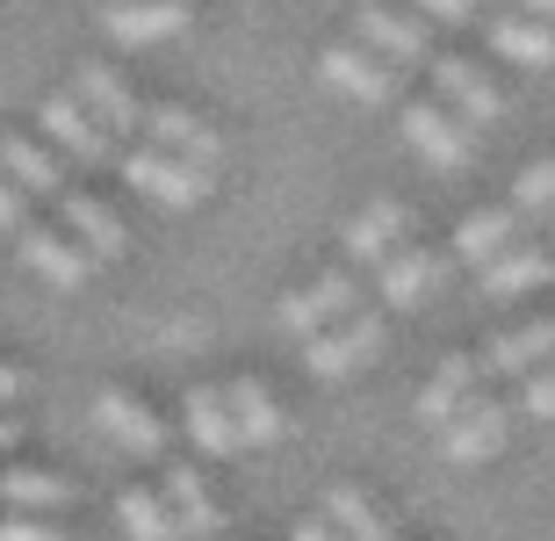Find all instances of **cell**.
<instances>
[{"label":"cell","instance_id":"6da1fadb","mask_svg":"<svg viewBox=\"0 0 555 541\" xmlns=\"http://www.w3.org/2000/svg\"><path fill=\"white\" fill-rule=\"evenodd\" d=\"M375 347H383V318H375V311H347L339 325L310 333L304 369H310V375H325V383H339V375H353L361 361H375Z\"/></svg>","mask_w":555,"mask_h":541},{"label":"cell","instance_id":"7a4b0ae2","mask_svg":"<svg viewBox=\"0 0 555 541\" xmlns=\"http://www.w3.org/2000/svg\"><path fill=\"white\" fill-rule=\"evenodd\" d=\"M37 124H43V138H51L65 159H80V167H116V138H108V130L80 108L73 87H65V94H43Z\"/></svg>","mask_w":555,"mask_h":541},{"label":"cell","instance_id":"3957f363","mask_svg":"<svg viewBox=\"0 0 555 541\" xmlns=\"http://www.w3.org/2000/svg\"><path fill=\"white\" fill-rule=\"evenodd\" d=\"M124 181L130 188H144L152 203H166V209H195L209 195V173L203 167H188V159H173V152H159V145H138L124 159Z\"/></svg>","mask_w":555,"mask_h":541},{"label":"cell","instance_id":"277c9868","mask_svg":"<svg viewBox=\"0 0 555 541\" xmlns=\"http://www.w3.org/2000/svg\"><path fill=\"white\" fill-rule=\"evenodd\" d=\"M188 22H195V0H108L102 8V29L116 43H166V37H181Z\"/></svg>","mask_w":555,"mask_h":541},{"label":"cell","instance_id":"5b68a950","mask_svg":"<svg viewBox=\"0 0 555 541\" xmlns=\"http://www.w3.org/2000/svg\"><path fill=\"white\" fill-rule=\"evenodd\" d=\"M353 29H361V51H375L383 65H433V37H426V22H412V15H390V8H361L353 15Z\"/></svg>","mask_w":555,"mask_h":541},{"label":"cell","instance_id":"8992f818","mask_svg":"<svg viewBox=\"0 0 555 541\" xmlns=\"http://www.w3.org/2000/svg\"><path fill=\"white\" fill-rule=\"evenodd\" d=\"M505 426H513V412H505L498 397H469V404L440 426V455L448 462H483V455L505 448Z\"/></svg>","mask_w":555,"mask_h":541},{"label":"cell","instance_id":"52a82bcc","mask_svg":"<svg viewBox=\"0 0 555 541\" xmlns=\"http://www.w3.org/2000/svg\"><path fill=\"white\" fill-rule=\"evenodd\" d=\"M347 311H361V289H353V274H318L310 289H288L282 296V325L288 333H325V325H339Z\"/></svg>","mask_w":555,"mask_h":541},{"label":"cell","instance_id":"ba28073f","mask_svg":"<svg viewBox=\"0 0 555 541\" xmlns=\"http://www.w3.org/2000/svg\"><path fill=\"white\" fill-rule=\"evenodd\" d=\"M138 130H144L159 152H173V159H188V167H203V173H217V159H224L217 130L195 124L188 108H138Z\"/></svg>","mask_w":555,"mask_h":541},{"label":"cell","instance_id":"9c48e42d","mask_svg":"<svg viewBox=\"0 0 555 541\" xmlns=\"http://www.w3.org/2000/svg\"><path fill=\"white\" fill-rule=\"evenodd\" d=\"M59 217H65V239L102 268V260H124V246H130V231H124V217L108 203H94V195H59Z\"/></svg>","mask_w":555,"mask_h":541},{"label":"cell","instance_id":"30bf717a","mask_svg":"<svg viewBox=\"0 0 555 541\" xmlns=\"http://www.w3.org/2000/svg\"><path fill=\"white\" fill-rule=\"evenodd\" d=\"M94 426H102V434L116 440L124 455H138V462H152V455L166 448V426L144 412L130 390H102V397H94Z\"/></svg>","mask_w":555,"mask_h":541},{"label":"cell","instance_id":"8fae6325","mask_svg":"<svg viewBox=\"0 0 555 541\" xmlns=\"http://www.w3.org/2000/svg\"><path fill=\"white\" fill-rule=\"evenodd\" d=\"M325 80L339 87V94H353V102H397V65H383L375 51H361V43H332L325 51Z\"/></svg>","mask_w":555,"mask_h":541},{"label":"cell","instance_id":"7c38bea8","mask_svg":"<svg viewBox=\"0 0 555 541\" xmlns=\"http://www.w3.org/2000/svg\"><path fill=\"white\" fill-rule=\"evenodd\" d=\"M224 412H231L238 448H274V440H282V404H274V390L260 383V375L224 383Z\"/></svg>","mask_w":555,"mask_h":541},{"label":"cell","instance_id":"4fadbf2b","mask_svg":"<svg viewBox=\"0 0 555 541\" xmlns=\"http://www.w3.org/2000/svg\"><path fill=\"white\" fill-rule=\"evenodd\" d=\"M15 239H22V260H29V268L51 282V289H80L87 274H94V260H87V253L73 246L65 231H51V224H22Z\"/></svg>","mask_w":555,"mask_h":541},{"label":"cell","instance_id":"5bb4252c","mask_svg":"<svg viewBox=\"0 0 555 541\" xmlns=\"http://www.w3.org/2000/svg\"><path fill=\"white\" fill-rule=\"evenodd\" d=\"M73 94H80V108L108 130V138H138V94H130V87L116 80L108 65H80Z\"/></svg>","mask_w":555,"mask_h":541},{"label":"cell","instance_id":"9a60e30c","mask_svg":"<svg viewBox=\"0 0 555 541\" xmlns=\"http://www.w3.org/2000/svg\"><path fill=\"white\" fill-rule=\"evenodd\" d=\"M548 355H555V325H548V318H534V325H513L505 339H491V347L476 355V383H483V375H534Z\"/></svg>","mask_w":555,"mask_h":541},{"label":"cell","instance_id":"2e32d148","mask_svg":"<svg viewBox=\"0 0 555 541\" xmlns=\"http://www.w3.org/2000/svg\"><path fill=\"white\" fill-rule=\"evenodd\" d=\"M0 181H15L22 195H43V203H59V195H65L59 159H51L43 145H29L22 130H8V138H0Z\"/></svg>","mask_w":555,"mask_h":541},{"label":"cell","instance_id":"e0dca14e","mask_svg":"<svg viewBox=\"0 0 555 541\" xmlns=\"http://www.w3.org/2000/svg\"><path fill=\"white\" fill-rule=\"evenodd\" d=\"M541 282H555V246H505L491 268H483V296H491V304L527 296V289H541Z\"/></svg>","mask_w":555,"mask_h":541},{"label":"cell","instance_id":"ac0fdd59","mask_svg":"<svg viewBox=\"0 0 555 541\" xmlns=\"http://www.w3.org/2000/svg\"><path fill=\"white\" fill-rule=\"evenodd\" d=\"M159 499H166V513H173V534H195V541H203V534H217V499H209V484L203 477H195V469H188V462H173V469H166V491H159Z\"/></svg>","mask_w":555,"mask_h":541},{"label":"cell","instance_id":"d6986e66","mask_svg":"<svg viewBox=\"0 0 555 541\" xmlns=\"http://www.w3.org/2000/svg\"><path fill=\"white\" fill-rule=\"evenodd\" d=\"M404 231H412V209H404V203H369V209H361V217L347 224V253L375 268L383 253L404 246Z\"/></svg>","mask_w":555,"mask_h":541},{"label":"cell","instance_id":"ffe728a7","mask_svg":"<svg viewBox=\"0 0 555 541\" xmlns=\"http://www.w3.org/2000/svg\"><path fill=\"white\" fill-rule=\"evenodd\" d=\"M519 224H527V209H476L469 224L454 231V253H462L469 268H491L505 246H519Z\"/></svg>","mask_w":555,"mask_h":541},{"label":"cell","instance_id":"44dd1931","mask_svg":"<svg viewBox=\"0 0 555 541\" xmlns=\"http://www.w3.org/2000/svg\"><path fill=\"white\" fill-rule=\"evenodd\" d=\"M483 37H491L498 59H513V65H548L555 59V29L534 15H483Z\"/></svg>","mask_w":555,"mask_h":541},{"label":"cell","instance_id":"7402d4cb","mask_svg":"<svg viewBox=\"0 0 555 541\" xmlns=\"http://www.w3.org/2000/svg\"><path fill=\"white\" fill-rule=\"evenodd\" d=\"M0 505L8 513H43V520H59L65 505H73V484L59 469H8L0 477Z\"/></svg>","mask_w":555,"mask_h":541},{"label":"cell","instance_id":"603a6c76","mask_svg":"<svg viewBox=\"0 0 555 541\" xmlns=\"http://www.w3.org/2000/svg\"><path fill=\"white\" fill-rule=\"evenodd\" d=\"M433 80H440V94H448V102L462 108L469 124H491L498 108H505V102H498V87L483 80L469 59H440V51H433Z\"/></svg>","mask_w":555,"mask_h":541},{"label":"cell","instance_id":"cb8c5ba5","mask_svg":"<svg viewBox=\"0 0 555 541\" xmlns=\"http://www.w3.org/2000/svg\"><path fill=\"white\" fill-rule=\"evenodd\" d=\"M404 138L426 152L433 167H462V159H469V138H462V124H448L433 102H404Z\"/></svg>","mask_w":555,"mask_h":541},{"label":"cell","instance_id":"d4e9b609","mask_svg":"<svg viewBox=\"0 0 555 541\" xmlns=\"http://www.w3.org/2000/svg\"><path fill=\"white\" fill-rule=\"evenodd\" d=\"M469 397H476V355H448V361H440V375L418 390V418H426V426H448Z\"/></svg>","mask_w":555,"mask_h":541},{"label":"cell","instance_id":"484cf974","mask_svg":"<svg viewBox=\"0 0 555 541\" xmlns=\"http://www.w3.org/2000/svg\"><path fill=\"white\" fill-rule=\"evenodd\" d=\"M181 418H188V440L203 448V455H238V434H231V412H224V390H188V404H181Z\"/></svg>","mask_w":555,"mask_h":541},{"label":"cell","instance_id":"4316f807","mask_svg":"<svg viewBox=\"0 0 555 541\" xmlns=\"http://www.w3.org/2000/svg\"><path fill=\"white\" fill-rule=\"evenodd\" d=\"M375 274H383V296H390V304H418V296L440 282V260H433L426 246H397V253L375 260Z\"/></svg>","mask_w":555,"mask_h":541},{"label":"cell","instance_id":"83f0119b","mask_svg":"<svg viewBox=\"0 0 555 541\" xmlns=\"http://www.w3.org/2000/svg\"><path fill=\"white\" fill-rule=\"evenodd\" d=\"M325 527L339 541H397L390 520L369 505V491H353V484H332V499H325Z\"/></svg>","mask_w":555,"mask_h":541},{"label":"cell","instance_id":"f1b7e54d","mask_svg":"<svg viewBox=\"0 0 555 541\" xmlns=\"http://www.w3.org/2000/svg\"><path fill=\"white\" fill-rule=\"evenodd\" d=\"M116 520H124L130 541H181V534H173V513H166L159 491H124V499H116Z\"/></svg>","mask_w":555,"mask_h":541},{"label":"cell","instance_id":"f546056e","mask_svg":"<svg viewBox=\"0 0 555 541\" xmlns=\"http://www.w3.org/2000/svg\"><path fill=\"white\" fill-rule=\"evenodd\" d=\"M513 209H527V217L555 209V159H541V167H527V173H519V188H513Z\"/></svg>","mask_w":555,"mask_h":541},{"label":"cell","instance_id":"4dcf8cb0","mask_svg":"<svg viewBox=\"0 0 555 541\" xmlns=\"http://www.w3.org/2000/svg\"><path fill=\"white\" fill-rule=\"evenodd\" d=\"M0 541H65V527L43 520V513H8V520H0Z\"/></svg>","mask_w":555,"mask_h":541},{"label":"cell","instance_id":"1f68e13d","mask_svg":"<svg viewBox=\"0 0 555 541\" xmlns=\"http://www.w3.org/2000/svg\"><path fill=\"white\" fill-rule=\"evenodd\" d=\"M519 412L555 418V369H534V375H527V390H519Z\"/></svg>","mask_w":555,"mask_h":541},{"label":"cell","instance_id":"d6a6232c","mask_svg":"<svg viewBox=\"0 0 555 541\" xmlns=\"http://www.w3.org/2000/svg\"><path fill=\"white\" fill-rule=\"evenodd\" d=\"M418 15L454 22V29H469V22H476V0H418Z\"/></svg>","mask_w":555,"mask_h":541},{"label":"cell","instance_id":"836d02e7","mask_svg":"<svg viewBox=\"0 0 555 541\" xmlns=\"http://www.w3.org/2000/svg\"><path fill=\"white\" fill-rule=\"evenodd\" d=\"M22 224H29V195L15 181H0V231H22Z\"/></svg>","mask_w":555,"mask_h":541},{"label":"cell","instance_id":"e575fe53","mask_svg":"<svg viewBox=\"0 0 555 541\" xmlns=\"http://www.w3.org/2000/svg\"><path fill=\"white\" fill-rule=\"evenodd\" d=\"M22 390H29V375H22V369H8V361H0V412H8V404H15Z\"/></svg>","mask_w":555,"mask_h":541},{"label":"cell","instance_id":"d590c367","mask_svg":"<svg viewBox=\"0 0 555 541\" xmlns=\"http://www.w3.org/2000/svg\"><path fill=\"white\" fill-rule=\"evenodd\" d=\"M288 541H339V534H332L325 520H296V534H288Z\"/></svg>","mask_w":555,"mask_h":541},{"label":"cell","instance_id":"8d00e7d4","mask_svg":"<svg viewBox=\"0 0 555 541\" xmlns=\"http://www.w3.org/2000/svg\"><path fill=\"white\" fill-rule=\"evenodd\" d=\"M519 15H534V22H555V0H519Z\"/></svg>","mask_w":555,"mask_h":541},{"label":"cell","instance_id":"74e56055","mask_svg":"<svg viewBox=\"0 0 555 541\" xmlns=\"http://www.w3.org/2000/svg\"><path fill=\"white\" fill-rule=\"evenodd\" d=\"M0 448H15V418L0 412Z\"/></svg>","mask_w":555,"mask_h":541},{"label":"cell","instance_id":"f35d334b","mask_svg":"<svg viewBox=\"0 0 555 541\" xmlns=\"http://www.w3.org/2000/svg\"><path fill=\"white\" fill-rule=\"evenodd\" d=\"M548 224H555V209H548Z\"/></svg>","mask_w":555,"mask_h":541}]
</instances>
